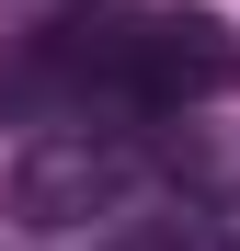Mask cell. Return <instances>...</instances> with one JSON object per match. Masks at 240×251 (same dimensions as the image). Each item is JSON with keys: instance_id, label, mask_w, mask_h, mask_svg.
<instances>
[{"instance_id": "1", "label": "cell", "mask_w": 240, "mask_h": 251, "mask_svg": "<svg viewBox=\"0 0 240 251\" xmlns=\"http://www.w3.org/2000/svg\"><path fill=\"white\" fill-rule=\"evenodd\" d=\"M217 251H240V205H217Z\"/></svg>"}]
</instances>
